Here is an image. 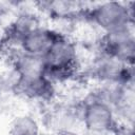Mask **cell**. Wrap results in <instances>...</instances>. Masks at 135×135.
<instances>
[{
    "instance_id": "1",
    "label": "cell",
    "mask_w": 135,
    "mask_h": 135,
    "mask_svg": "<svg viewBox=\"0 0 135 135\" xmlns=\"http://www.w3.org/2000/svg\"><path fill=\"white\" fill-rule=\"evenodd\" d=\"M45 76L49 80H61L71 75L75 69L77 51L74 42L65 35L59 34L47 52L43 55Z\"/></svg>"
},
{
    "instance_id": "2",
    "label": "cell",
    "mask_w": 135,
    "mask_h": 135,
    "mask_svg": "<svg viewBox=\"0 0 135 135\" xmlns=\"http://www.w3.org/2000/svg\"><path fill=\"white\" fill-rule=\"evenodd\" d=\"M102 53L109 54L128 65H133L135 58V36L133 23L103 33Z\"/></svg>"
},
{
    "instance_id": "3",
    "label": "cell",
    "mask_w": 135,
    "mask_h": 135,
    "mask_svg": "<svg viewBox=\"0 0 135 135\" xmlns=\"http://www.w3.org/2000/svg\"><path fill=\"white\" fill-rule=\"evenodd\" d=\"M133 8L127 3L110 1L93 7L89 14L91 21L104 33L133 23Z\"/></svg>"
},
{
    "instance_id": "4",
    "label": "cell",
    "mask_w": 135,
    "mask_h": 135,
    "mask_svg": "<svg viewBox=\"0 0 135 135\" xmlns=\"http://www.w3.org/2000/svg\"><path fill=\"white\" fill-rule=\"evenodd\" d=\"M133 65H128L119 59L102 53L93 62V75L103 83L128 84L133 78Z\"/></svg>"
},
{
    "instance_id": "5",
    "label": "cell",
    "mask_w": 135,
    "mask_h": 135,
    "mask_svg": "<svg viewBox=\"0 0 135 135\" xmlns=\"http://www.w3.org/2000/svg\"><path fill=\"white\" fill-rule=\"evenodd\" d=\"M82 121L86 130L92 133L109 132L115 123V110L95 96L84 103Z\"/></svg>"
},
{
    "instance_id": "6",
    "label": "cell",
    "mask_w": 135,
    "mask_h": 135,
    "mask_svg": "<svg viewBox=\"0 0 135 135\" xmlns=\"http://www.w3.org/2000/svg\"><path fill=\"white\" fill-rule=\"evenodd\" d=\"M59 34L55 30L39 26L23 37L19 44L21 52L35 56H43Z\"/></svg>"
},
{
    "instance_id": "7",
    "label": "cell",
    "mask_w": 135,
    "mask_h": 135,
    "mask_svg": "<svg viewBox=\"0 0 135 135\" xmlns=\"http://www.w3.org/2000/svg\"><path fill=\"white\" fill-rule=\"evenodd\" d=\"M14 84L18 93L33 99L45 98L52 93V82L45 75L35 77L17 76Z\"/></svg>"
},
{
    "instance_id": "8",
    "label": "cell",
    "mask_w": 135,
    "mask_h": 135,
    "mask_svg": "<svg viewBox=\"0 0 135 135\" xmlns=\"http://www.w3.org/2000/svg\"><path fill=\"white\" fill-rule=\"evenodd\" d=\"M14 69L19 77L43 76L46 70L43 56L30 55L21 51L14 59Z\"/></svg>"
},
{
    "instance_id": "9",
    "label": "cell",
    "mask_w": 135,
    "mask_h": 135,
    "mask_svg": "<svg viewBox=\"0 0 135 135\" xmlns=\"http://www.w3.org/2000/svg\"><path fill=\"white\" fill-rule=\"evenodd\" d=\"M39 26L41 25L37 16H35L33 13H22L11 24L7 32V39L9 42L16 44L19 47L23 37Z\"/></svg>"
},
{
    "instance_id": "10",
    "label": "cell",
    "mask_w": 135,
    "mask_h": 135,
    "mask_svg": "<svg viewBox=\"0 0 135 135\" xmlns=\"http://www.w3.org/2000/svg\"><path fill=\"white\" fill-rule=\"evenodd\" d=\"M9 135H39L38 121L30 115H19L9 124Z\"/></svg>"
},
{
    "instance_id": "11",
    "label": "cell",
    "mask_w": 135,
    "mask_h": 135,
    "mask_svg": "<svg viewBox=\"0 0 135 135\" xmlns=\"http://www.w3.org/2000/svg\"><path fill=\"white\" fill-rule=\"evenodd\" d=\"M55 135H79V134L70 129H62V130H59Z\"/></svg>"
}]
</instances>
